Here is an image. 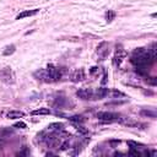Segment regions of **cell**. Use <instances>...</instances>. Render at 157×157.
I'll return each mask as SVG.
<instances>
[{"instance_id": "cell-1", "label": "cell", "mask_w": 157, "mask_h": 157, "mask_svg": "<svg viewBox=\"0 0 157 157\" xmlns=\"http://www.w3.org/2000/svg\"><path fill=\"white\" fill-rule=\"evenodd\" d=\"M156 59H153L151 56V54L148 53L147 49L145 48H136L132 52V55L130 58V61L132 65L135 66H144V67H148Z\"/></svg>"}, {"instance_id": "cell-2", "label": "cell", "mask_w": 157, "mask_h": 157, "mask_svg": "<svg viewBox=\"0 0 157 157\" xmlns=\"http://www.w3.org/2000/svg\"><path fill=\"white\" fill-rule=\"evenodd\" d=\"M120 114L118 113H113V112H99L97 113V118L102 121H119L120 119Z\"/></svg>"}, {"instance_id": "cell-3", "label": "cell", "mask_w": 157, "mask_h": 157, "mask_svg": "<svg viewBox=\"0 0 157 157\" xmlns=\"http://www.w3.org/2000/svg\"><path fill=\"white\" fill-rule=\"evenodd\" d=\"M0 80L4 82V83H13L15 81V76H13V72L10 67H4L0 70Z\"/></svg>"}, {"instance_id": "cell-4", "label": "cell", "mask_w": 157, "mask_h": 157, "mask_svg": "<svg viewBox=\"0 0 157 157\" xmlns=\"http://www.w3.org/2000/svg\"><path fill=\"white\" fill-rule=\"evenodd\" d=\"M125 56H126V50H125L120 44H118L117 48H115V55H114V58H113V64H114L115 66H119V65L121 64V61L124 60Z\"/></svg>"}, {"instance_id": "cell-5", "label": "cell", "mask_w": 157, "mask_h": 157, "mask_svg": "<svg viewBox=\"0 0 157 157\" xmlns=\"http://www.w3.org/2000/svg\"><path fill=\"white\" fill-rule=\"evenodd\" d=\"M47 70H48V72H49L52 80H53V82H56V81H59V80L63 77V69L56 67V66H54L53 64H49V65L47 66Z\"/></svg>"}, {"instance_id": "cell-6", "label": "cell", "mask_w": 157, "mask_h": 157, "mask_svg": "<svg viewBox=\"0 0 157 157\" xmlns=\"http://www.w3.org/2000/svg\"><path fill=\"white\" fill-rule=\"evenodd\" d=\"M34 77L37 80L43 81V82H47V83L53 82V80H52V77H50V75H49V72H48L47 69H39L38 71H36L34 72Z\"/></svg>"}, {"instance_id": "cell-7", "label": "cell", "mask_w": 157, "mask_h": 157, "mask_svg": "<svg viewBox=\"0 0 157 157\" xmlns=\"http://www.w3.org/2000/svg\"><path fill=\"white\" fill-rule=\"evenodd\" d=\"M76 96L81 99L88 101V99H94V92L90 88H80L76 91Z\"/></svg>"}, {"instance_id": "cell-8", "label": "cell", "mask_w": 157, "mask_h": 157, "mask_svg": "<svg viewBox=\"0 0 157 157\" xmlns=\"http://www.w3.org/2000/svg\"><path fill=\"white\" fill-rule=\"evenodd\" d=\"M109 54V47L107 42H102L98 47H97V55L99 60H104Z\"/></svg>"}, {"instance_id": "cell-9", "label": "cell", "mask_w": 157, "mask_h": 157, "mask_svg": "<svg viewBox=\"0 0 157 157\" xmlns=\"http://www.w3.org/2000/svg\"><path fill=\"white\" fill-rule=\"evenodd\" d=\"M85 78H86V74H85L83 69H77L71 75V81L72 82H80V81H82Z\"/></svg>"}, {"instance_id": "cell-10", "label": "cell", "mask_w": 157, "mask_h": 157, "mask_svg": "<svg viewBox=\"0 0 157 157\" xmlns=\"http://www.w3.org/2000/svg\"><path fill=\"white\" fill-rule=\"evenodd\" d=\"M39 12L38 9H33V10H25L22 12H20L16 17V20H21V18H25V17H31V16H34Z\"/></svg>"}, {"instance_id": "cell-11", "label": "cell", "mask_w": 157, "mask_h": 157, "mask_svg": "<svg viewBox=\"0 0 157 157\" xmlns=\"http://www.w3.org/2000/svg\"><path fill=\"white\" fill-rule=\"evenodd\" d=\"M108 93H109V90H108V88H105V87H99V88H97L96 92H94V99H102V98L107 97Z\"/></svg>"}, {"instance_id": "cell-12", "label": "cell", "mask_w": 157, "mask_h": 157, "mask_svg": "<svg viewBox=\"0 0 157 157\" xmlns=\"http://www.w3.org/2000/svg\"><path fill=\"white\" fill-rule=\"evenodd\" d=\"M140 114L142 117H147V118H151V119H156L157 118V113L155 109H148V108H144L140 110Z\"/></svg>"}, {"instance_id": "cell-13", "label": "cell", "mask_w": 157, "mask_h": 157, "mask_svg": "<svg viewBox=\"0 0 157 157\" xmlns=\"http://www.w3.org/2000/svg\"><path fill=\"white\" fill-rule=\"evenodd\" d=\"M6 117H7L9 119H17V118L25 117V113H23V112H20V110H10Z\"/></svg>"}, {"instance_id": "cell-14", "label": "cell", "mask_w": 157, "mask_h": 157, "mask_svg": "<svg viewBox=\"0 0 157 157\" xmlns=\"http://www.w3.org/2000/svg\"><path fill=\"white\" fill-rule=\"evenodd\" d=\"M63 128H64L63 123H52L48 125V130H50V131H61Z\"/></svg>"}, {"instance_id": "cell-15", "label": "cell", "mask_w": 157, "mask_h": 157, "mask_svg": "<svg viewBox=\"0 0 157 157\" xmlns=\"http://www.w3.org/2000/svg\"><path fill=\"white\" fill-rule=\"evenodd\" d=\"M50 109L49 108H39V109H36L32 112V115H48L50 114Z\"/></svg>"}, {"instance_id": "cell-16", "label": "cell", "mask_w": 157, "mask_h": 157, "mask_svg": "<svg viewBox=\"0 0 157 157\" xmlns=\"http://www.w3.org/2000/svg\"><path fill=\"white\" fill-rule=\"evenodd\" d=\"M147 50H148V53L151 54V56H152L153 59H156V56H157V44H156V43H152L151 47L147 48Z\"/></svg>"}, {"instance_id": "cell-17", "label": "cell", "mask_w": 157, "mask_h": 157, "mask_svg": "<svg viewBox=\"0 0 157 157\" xmlns=\"http://www.w3.org/2000/svg\"><path fill=\"white\" fill-rule=\"evenodd\" d=\"M15 50H16V47H15L13 44H10V45H7V47L5 48V50L2 52V54H4V55H11V54L15 53Z\"/></svg>"}, {"instance_id": "cell-18", "label": "cell", "mask_w": 157, "mask_h": 157, "mask_svg": "<svg viewBox=\"0 0 157 157\" xmlns=\"http://www.w3.org/2000/svg\"><path fill=\"white\" fill-rule=\"evenodd\" d=\"M69 120L72 121V123H83L86 119L82 117V115H72V117H69Z\"/></svg>"}, {"instance_id": "cell-19", "label": "cell", "mask_w": 157, "mask_h": 157, "mask_svg": "<svg viewBox=\"0 0 157 157\" xmlns=\"http://www.w3.org/2000/svg\"><path fill=\"white\" fill-rule=\"evenodd\" d=\"M114 17H115V12H114V11L108 10V11L105 12V20H107V22H112V21L114 20Z\"/></svg>"}, {"instance_id": "cell-20", "label": "cell", "mask_w": 157, "mask_h": 157, "mask_svg": "<svg viewBox=\"0 0 157 157\" xmlns=\"http://www.w3.org/2000/svg\"><path fill=\"white\" fill-rule=\"evenodd\" d=\"M65 102H66V99H65V97H58L54 104H55L56 107H63V105L65 104Z\"/></svg>"}, {"instance_id": "cell-21", "label": "cell", "mask_w": 157, "mask_h": 157, "mask_svg": "<svg viewBox=\"0 0 157 157\" xmlns=\"http://www.w3.org/2000/svg\"><path fill=\"white\" fill-rule=\"evenodd\" d=\"M146 82L148 85H151V86H156L157 85V78L156 77H147L146 78Z\"/></svg>"}, {"instance_id": "cell-22", "label": "cell", "mask_w": 157, "mask_h": 157, "mask_svg": "<svg viewBox=\"0 0 157 157\" xmlns=\"http://www.w3.org/2000/svg\"><path fill=\"white\" fill-rule=\"evenodd\" d=\"M27 125H26V123H23V121H17V123H15V125H13V128H17V129H25Z\"/></svg>"}, {"instance_id": "cell-23", "label": "cell", "mask_w": 157, "mask_h": 157, "mask_svg": "<svg viewBox=\"0 0 157 157\" xmlns=\"http://www.w3.org/2000/svg\"><path fill=\"white\" fill-rule=\"evenodd\" d=\"M76 129H77V131H78V132H81V134H87V132H88V130H87V129H85V128H83V126H81V125H77V128H76Z\"/></svg>"}, {"instance_id": "cell-24", "label": "cell", "mask_w": 157, "mask_h": 157, "mask_svg": "<svg viewBox=\"0 0 157 157\" xmlns=\"http://www.w3.org/2000/svg\"><path fill=\"white\" fill-rule=\"evenodd\" d=\"M129 155H131V156H140L141 153L137 151V148H130V152H129Z\"/></svg>"}, {"instance_id": "cell-25", "label": "cell", "mask_w": 157, "mask_h": 157, "mask_svg": "<svg viewBox=\"0 0 157 157\" xmlns=\"http://www.w3.org/2000/svg\"><path fill=\"white\" fill-rule=\"evenodd\" d=\"M128 145L130 146V148H137V146H139V144L135 141H128Z\"/></svg>"}, {"instance_id": "cell-26", "label": "cell", "mask_w": 157, "mask_h": 157, "mask_svg": "<svg viewBox=\"0 0 157 157\" xmlns=\"http://www.w3.org/2000/svg\"><path fill=\"white\" fill-rule=\"evenodd\" d=\"M113 96L114 97H117V96H124V93H121V92H119V91H113Z\"/></svg>"}, {"instance_id": "cell-27", "label": "cell", "mask_w": 157, "mask_h": 157, "mask_svg": "<svg viewBox=\"0 0 157 157\" xmlns=\"http://www.w3.org/2000/svg\"><path fill=\"white\" fill-rule=\"evenodd\" d=\"M28 153H29V152H28V150H27V148H25L22 152H18V155H28Z\"/></svg>"}, {"instance_id": "cell-28", "label": "cell", "mask_w": 157, "mask_h": 157, "mask_svg": "<svg viewBox=\"0 0 157 157\" xmlns=\"http://www.w3.org/2000/svg\"><path fill=\"white\" fill-rule=\"evenodd\" d=\"M107 82V72H104V76H103V80H102V83L104 85Z\"/></svg>"}]
</instances>
